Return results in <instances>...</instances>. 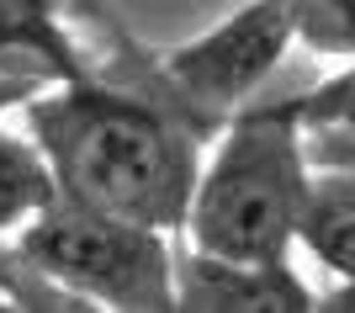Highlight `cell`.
I'll list each match as a JSON object with an SVG mask.
<instances>
[{"label":"cell","mask_w":355,"mask_h":313,"mask_svg":"<svg viewBox=\"0 0 355 313\" xmlns=\"http://www.w3.org/2000/svg\"><path fill=\"white\" fill-rule=\"evenodd\" d=\"M53 196H59V180L48 170L43 149L27 133L0 128V234H16Z\"/></svg>","instance_id":"obj_7"},{"label":"cell","mask_w":355,"mask_h":313,"mask_svg":"<svg viewBox=\"0 0 355 313\" xmlns=\"http://www.w3.org/2000/svg\"><path fill=\"white\" fill-rule=\"evenodd\" d=\"M21 117L64 196L164 234L186 228L202 170L191 122H180V112L90 75H69L32 90Z\"/></svg>","instance_id":"obj_1"},{"label":"cell","mask_w":355,"mask_h":313,"mask_svg":"<svg viewBox=\"0 0 355 313\" xmlns=\"http://www.w3.org/2000/svg\"><path fill=\"white\" fill-rule=\"evenodd\" d=\"M313 192L308 128L292 101L239 106L212 144L186 212V244L228 260H286Z\"/></svg>","instance_id":"obj_2"},{"label":"cell","mask_w":355,"mask_h":313,"mask_svg":"<svg viewBox=\"0 0 355 313\" xmlns=\"http://www.w3.org/2000/svg\"><path fill=\"white\" fill-rule=\"evenodd\" d=\"M318 308H329V313H355V276H340V287H334V292H324V298H318Z\"/></svg>","instance_id":"obj_11"},{"label":"cell","mask_w":355,"mask_h":313,"mask_svg":"<svg viewBox=\"0 0 355 313\" xmlns=\"http://www.w3.org/2000/svg\"><path fill=\"white\" fill-rule=\"evenodd\" d=\"M292 106H297V117H302V128H308V138L318 149L355 144V59H350V69H340L324 85H313L308 96H292Z\"/></svg>","instance_id":"obj_8"},{"label":"cell","mask_w":355,"mask_h":313,"mask_svg":"<svg viewBox=\"0 0 355 313\" xmlns=\"http://www.w3.org/2000/svg\"><path fill=\"white\" fill-rule=\"evenodd\" d=\"M297 43L324 59H355V0H292Z\"/></svg>","instance_id":"obj_9"},{"label":"cell","mask_w":355,"mask_h":313,"mask_svg":"<svg viewBox=\"0 0 355 313\" xmlns=\"http://www.w3.org/2000/svg\"><path fill=\"white\" fill-rule=\"evenodd\" d=\"M329 160H355V144H345V149H318V164H329Z\"/></svg>","instance_id":"obj_12"},{"label":"cell","mask_w":355,"mask_h":313,"mask_svg":"<svg viewBox=\"0 0 355 313\" xmlns=\"http://www.w3.org/2000/svg\"><path fill=\"white\" fill-rule=\"evenodd\" d=\"M175 308L191 313H313L302 276L286 260H228L191 250L175 255Z\"/></svg>","instance_id":"obj_5"},{"label":"cell","mask_w":355,"mask_h":313,"mask_svg":"<svg viewBox=\"0 0 355 313\" xmlns=\"http://www.w3.org/2000/svg\"><path fill=\"white\" fill-rule=\"evenodd\" d=\"M292 43V0H244L202 37L170 48L159 59V80L170 90V106H180V117L196 122L202 133L207 122H223L239 106H250V96L282 69Z\"/></svg>","instance_id":"obj_4"},{"label":"cell","mask_w":355,"mask_h":313,"mask_svg":"<svg viewBox=\"0 0 355 313\" xmlns=\"http://www.w3.org/2000/svg\"><path fill=\"white\" fill-rule=\"evenodd\" d=\"M297 244L334 276H355V160H329L313 170Z\"/></svg>","instance_id":"obj_6"},{"label":"cell","mask_w":355,"mask_h":313,"mask_svg":"<svg viewBox=\"0 0 355 313\" xmlns=\"http://www.w3.org/2000/svg\"><path fill=\"white\" fill-rule=\"evenodd\" d=\"M37 85H48V80H37V75H0V117H6V112H21V101H27Z\"/></svg>","instance_id":"obj_10"},{"label":"cell","mask_w":355,"mask_h":313,"mask_svg":"<svg viewBox=\"0 0 355 313\" xmlns=\"http://www.w3.org/2000/svg\"><path fill=\"white\" fill-rule=\"evenodd\" d=\"M164 228L117 218L106 208L53 196L11 234V250L48 287L85 308H175V255Z\"/></svg>","instance_id":"obj_3"}]
</instances>
